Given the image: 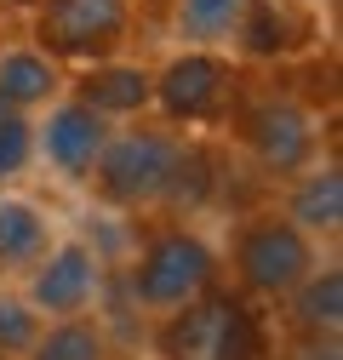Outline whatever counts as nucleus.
Returning <instances> with one entry per match:
<instances>
[{
	"label": "nucleus",
	"mask_w": 343,
	"mask_h": 360,
	"mask_svg": "<svg viewBox=\"0 0 343 360\" xmlns=\"http://www.w3.org/2000/svg\"><path fill=\"white\" fill-rule=\"evenodd\" d=\"M286 297H292V314H297V326H304V332L337 338V326H343V275H337V269H321V275L309 269Z\"/></svg>",
	"instance_id": "nucleus-14"
},
{
	"label": "nucleus",
	"mask_w": 343,
	"mask_h": 360,
	"mask_svg": "<svg viewBox=\"0 0 343 360\" xmlns=\"http://www.w3.org/2000/svg\"><path fill=\"white\" fill-rule=\"evenodd\" d=\"M292 360H343V349H337V338H326V332H309L304 343H292Z\"/></svg>",
	"instance_id": "nucleus-20"
},
{
	"label": "nucleus",
	"mask_w": 343,
	"mask_h": 360,
	"mask_svg": "<svg viewBox=\"0 0 343 360\" xmlns=\"http://www.w3.org/2000/svg\"><path fill=\"white\" fill-rule=\"evenodd\" d=\"M292 223H297L309 240L343 229V177H337V166H326V172H315V177L297 184V195H292Z\"/></svg>",
	"instance_id": "nucleus-13"
},
{
	"label": "nucleus",
	"mask_w": 343,
	"mask_h": 360,
	"mask_svg": "<svg viewBox=\"0 0 343 360\" xmlns=\"http://www.w3.org/2000/svg\"><path fill=\"white\" fill-rule=\"evenodd\" d=\"M75 98H80L86 109H98V115H138V109H149V98H155V75L138 69V63L98 58L92 69L80 75Z\"/></svg>",
	"instance_id": "nucleus-10"
},
{
	"label": "nucleus",
	"mask_w": 343,
	"mask_h": 360,
	"mask_svg": "<svg viewBox=\"0 0 343 360\" xmlns=\"http://www.w3.org/2000/svg\"><path fill=\"white\" fill-rule=\"evenodd\" d=\"M34 143L46 149V160L63 177H92V166H98V155L109 143V115H98L80 98H69V103H58L46 115V126L34 131Z\"/></svg>",
	"instance_id": "nucleus-9"
},
{
	"label": "nucleus",
	"mask_w": 343,
	"mask_h": 360,
	"mask_svg": "<svg viewBox=\"0 0 343 360\" xmlns=\"http://www.w3.org/2000/svg\"><path fill=\"white\" fill-rule=\"evenodd\" d=\"M52 98H58V58H46L40 46H12L0 58V103L34 109Z\"/></svg>",
	"instance_id": "nucleus-12"
},
{
	"label": "nucleus",
	"mask_w": 343,
	"mask_h": 360,
	"mask_svg": "<svg viewBox=\"0 0 343 360\" xmlns=\"http://www.w3.org/2000/svg\"><path fill=\"white\" fill-rule=\"evenodd\" d=\"M240 143L269 177H297L315 160V120L309 109H297L292 98H252L240 109Z\"/></svg>",
	"instance_id": "nucleus-6"
},
{
	"label": "nucleus",
	"mask_w": 343,
	"mask_h": 360,
	"mask_svg": "<svg viewBox=\"0 0 343 360\" xmlns=\"http://www.w3.org/2000/svg\"><path fill=\"white\" fill-rule=\"evenodd\" d=\"M46 240H52L46 212L34 200L0 195V269H34L46 257Z\"/></svg>",
	"instance_id": "nucleus-11"
},
{
	"label": "nucleus",
	"mask_w": 343,
	"mask_h": 360,
	"mask_svg": "<svg viewBox=\"0 0 343 360\" xmlns=\"http://www.w3.org/2000/svg\"><path fill=\"white\" fill-rule=\"evenodd\" d=\"M0 360H6V354H0Z\"/></svg>",
	"instance_id": "nucleus-22"
},
{
	"label": "nucleus",
	"mask_w": 343,
	"mask_h": 360,
	"mask_svg": "<svg viewBox=\"0 0 343 360\" xmlns=\"http://www.w3.org/2000/svg\"><path fill=\"white\" fill-rule=\"evenodd\" d=\"M149 103H160L166 120L206 126V120H218L235 103V69L218 52H183V58H172L155 75V98Z\"/></svg>",
	"instance_id": "nucleus-7"
},
{
	"label": "nucleus",
	"mask_w": 343,
	"mask_h": 360,
	"mask_svg": "<svg viewBox=\"0 0 343 360\" xmlns=\"http://www.w3.org/2000/svg\"><path fill=\"white\" fill-rule=\"evenodd\" d=\"M178 160H183V143L160 126H126V131H109V143L92 166V189L109 200V206H126V212H143L155 200H166L172 177H178Z\"/></svg>",
	"instance_id": "nucleus-1"
},
{
	"label": "nucleus",
	"mask_w": 343,
	"mask_h": 360,
	"mask_svg": "<svg viewBox=\"0 0 343 360\" xmlns=\"http://www.w3.org/2000/svg\"><path fill=\"white\" fill-rule=\"evenodd\" d=\"M240 6H246V0H178V29L189 40H200V46H212V40H229L235 34Z\"/></svg>",
	"instance_id": "nucleus-17"
},
{
	"label": "nucleus",
	"mask_w": 343,
	"mask_h": 360,
	"mask_svg": "<svg viewBox=\"0 0 343 360\" xmlns=\"http://www.w3.org/2000/svg\"><path fill=\"white\" fill-rule=\"evenodd\" d=\"M126 23H132V0H34V46L46 58H115Z\"/></svg>",
	"instance_id": "nucleus-3"
},
{
	"label": "nucleus",
	"mask_w": 343,
	"mask_h": 360,
	"mask_svg": "<svg viewBox=\"0 0 343 360\" xmlns=\"http://www.w3.org/2000/svg\"><path fill=\"white\" fill-rule=\"evenodd\" d=\"M12 6H34V0H12Z\"/></svg>",
	"instance_id": "nucleus-21"
},
{
	"label": "nucleus",
	"mask_w": 343,
	"mask_h": 360,
	"mask_svg": "<svg viewBox=\"0 0 343 360\" xmlns=\"http://www.w3.org/2000/svg\"><path fill=\"white\" fill-rule=\"evenodd\" d=\"M34 338H40L34 309L18 303V297H0V354H23Z\"/></svg>",
	"instance_id": "nucleus-19"
},
{
	"label": "nucleus",
	"mask_w": 343,
	"mask_h": 360,
	"mask_svg": "<svg viewBox=\"0 0 343 360\" xmlns=\"http://www.w3.org/2000/svg\"><path fill=\"white\" fill-rule=\"evenodd\" d=\"M235 34H240V46H246L252 58H280V52H292V46H297L292 12L280 6V0H246Z\"/></svg>",
	"instance_id": "nucleus-15"
},
{
	"label": "nucleus",
	"mask_w": 343,
	"mask_h": 360,
	"mask_svg": "<svg viewBox=\"0 0 343 360\" xmlns=\"http://www.w3.org/2000/svg\"><path fill=\"white\" fill-rule=\"evenodd\" d=\"M166 360H264V332L235 292H200L172 309L160 332Z\"/></svg>",
	"instance_id": "nucleus-2"
},
{
	"label": "nucleus",
	"mask_w": 343,
	"mask_h": 360,
	"mask_svg": "<svg viewBox=\"0 0 343 360\" xmlns=\"http://www.w3.org/2000/svg\"><path fill=\"white\" fill-rule=\"evenodd\" d=\"M212 281H218L212 246L189 229H166V235L149 240V252L132 269V297L143 309H183L189 297L212 292Z\"/></svg>",
	"instance_id": "nucleus-4"
},
{
	"label": "nucleus",
	"mask_w": 343,
	"mask_h": 360,
	"mask_svg": "<svg viewBox=\"0 0 343 360\" xmlns=\"http://www.w3.org/2000/svg\"><path fill=\"white\" fill-rule=\"evenodd\" d=\"M23 354L29 360H103V332L92 321H75L69 314L63 326H52L46 338H34Z\"/></svg>",
	"instance_id": "nucleus-16"
},
{
	"label": "nucleus",
	"mask_w": 343,
	"mask_h": 360,
	"mask_svg": "<svg viewBox=\"0 0 343 360\" xmlns=\"http://www.w3.org/2000/svg\"><path fill=\"white\" fill-rule=\"evenodd\" d=\"M29 155H34V126H29V115L12 109V103H0V177H18V172L29 166Z\"/></svg>",
	"instance_id": "nucleus-18"
},
{
	"label": "nucleus",
	"mask_w": 343,
	"mask_h": 360,
	"mask_svg": "<svg viewBox=\"0 0 343 360\" xmlns=\"http://www.w3.org/2000/svg\"><path fill=\"white\" fill-rule=\"evenodd\" d=\"M235 269H240V281L252 292L286 297L315 269V240L297 229L292 217H252L235 235Z\"/></svg>",
	"instance_id": "nucleus-5"
},
{
	"label": "nucleus",
	"mask_w": 343,
	"mask_h": 360,
	"mask_svg": "<svg viewBox=\"0 0 343 360\" xmlns=\"http://www.w3.org/2000/svg\"><path fill=\"white\" fill-rule=\"evenodd\" d=\"M98 297V257L86 252L80 240L58 246L34 263V281H29V309L40 314H58V321H69V314H86V303Z\"/></svg>",
	"instance_id": "nucleus-8"
}]
</instances>
